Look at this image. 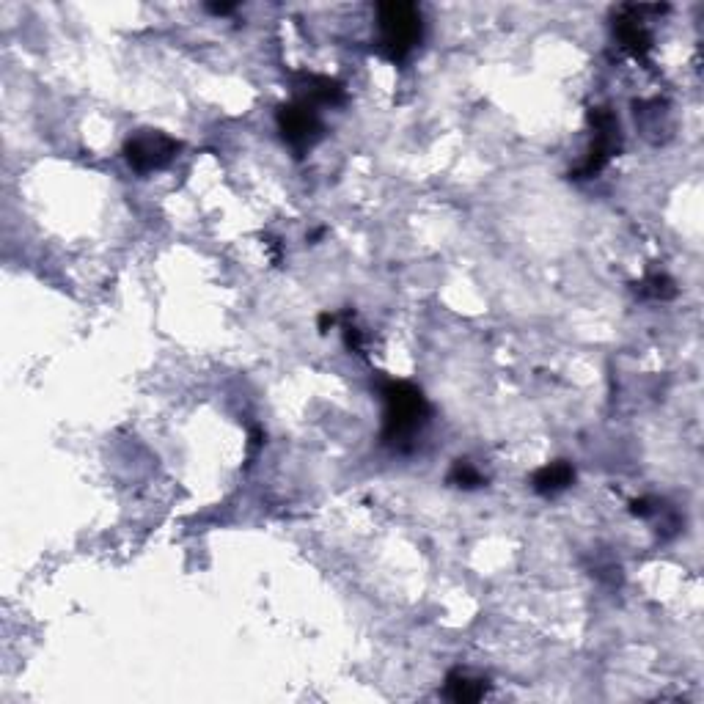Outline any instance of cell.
Returning <instances> with one entry per match:
<instances>
[{
	"instance_id": "6da1fadb",
	"label": "cell",
	"mask_w": 704,
	"mask_h": 704,
	"mask_svg": "<svg viewBox=\"0 0 704 704\" xmlns=\"http://www.w3.org/2000/svg\"><path fill=\"white\" fill-rule=\"evenodd\" d=\"M380 396L385 402L383 413V443L396 451H410L416 443V435L427 427L429 421V402L407 380H385L380 385Z\"/></svg>"
},
{
	"instance_id": "7a4b0ae2",
	"label": "cell",
	"mask_w": 704,
	"mask_h": 704,
	"mask_svg": "<svg viewBox=\"0 0 704 704\" xmlns=\"http://www.w3.org/2000/svg\"><path fill=\"white\" fill-rule=\"evenodd\" d=\"M424 39V20L416 3H402V0H388L377 6V50L402 64Z\"/></svg>"
},
{
	"instance_id": "3957f363",
	"label": "cell",
	"mask_w": 704,
	"mask_h": 704,
	"mask_svg": "<svg viewBox=\"0 0 704 704\" xmlns=\"http://www.w3.org/2000/svg\"><path fill=\"white\" fill-rule=\"evenodd\" d=\"M179 149H182V143L171 138L168 132L138 130L124 141L121 152L135 174H152V171H163L174 163Z\"/></svg>"
},
{
	"instance_id": "277c9868",
	"label": "cell",
	"mask_w": 704,
	"mask_h": 704,
	"mask_svg": "<svg viewBox=\"0 0 704 704\" xmlns=\"http://www.w3.org/2000/svg\"><path fill=\"white\" fill-rule=\"evenodd\" d=\"M589 124H592V146L583 157V163L575 168L578 179H592L600 174L622 149V132H619V119L614 110L594 108L589 113Z\"/></svg>"
},
{
	"instance_id": "5b68a950",
	"label": "cell",
	"mask_w": 704,
	"mask_h": 704,
	"mask_svg": "<svg viewBox=\"0 0 704 704\" xmlns=\"http://www.w3.org/2000/svg\"><path fill=\"white\" fill-rule=\"evenodd\" d=\"M275 124L278 132L295 152H306L314 143L322 138V119H319L317 105H311L308 99H292L278 108L275 113Z\"/></svg>"
},
{
	"instance_id": "8992f818",
	"label": "cell",
	"mask_w": 704,
	"mask_h": 704,
	"mask_svg": "<svg viewBox=\"0 0 704 704\" xmlns=\"http://www.w3.org/2000/svg\"><path fill=\"white\" fill-rule=\"evenodd\" d=\"M644 14L647 6H622L614 20L616 39L633 58H647L652 50V33L644 25Z\"/></svg>"
},
{
	"instance_id": "52a82bcc",
	"label": "cell",
	"mask_w": 704,
	"mask_h": 704,
	"mask_svg": "<svg viewBox=\"0 0 704 704\" xmlns=\"http://www.w3.org/2000/svg\"><path fill=\"white\" fill-rule=\"evenodd\" d=\"M297 88H300V99H308L311 105H344L347 102V91L341 86L339 80L325 75H297Z\"/></svg>"
},
{
	"instance_id": "ba28073f",
	"label": "cell",
	"mask_w": 704,
	"mask_h": 704,
	"mask_svg": "<svg viewBox=\"0 0 704 704\" xmlns=\"http://www.w3.org/2000/svg\"><path fill=\"white\" fill-rule=\"evenodd\" d=\"M572 482H575V468H572L567 460H556L534 471V476H531V490L537 495L550 498V495L564 493L567 487H572Z\"/></svg>"
},
{
	"instance_id": "9c48e42d",
	"label": "cell",
	"mask_w": 704,
	"mask_h": 704,
	"mask_svg": "<svg viewBox=\"0 0 704 704\" xmlns=\"http://www.w3.org/2000/svg\"><path fill=\"white\" fill-rule=\"evenodd\" d=\"M443 693L449 696L451 702H457V704L479 702L484 693H487V680L473 677L471 671L454 669L449 671V677H446V688H443Z\"/></svg>"
},
{
	"instance_id": "30bf717a",
	"label": "cell",
	"mask_w": 704,
	"mask_h": 704,
	"mask_svg": "<svg viewBox=\"0 0 704 704\" xmlns=\"http://www.w3.org/2000/svg\"><path fill=\"white\" fill-rule=\"evenodd\" d=\"M446 482H449L451 487H460V490H479V487L487 484V476H484L473 462L454 460L449 476H446Z\"/></svg>"
},
{
	"instance_id": "8fae6325",
	"label": "cell",
	"mask_w": 704,
	"mask_h": 704,
	"mask_svg": "<svg viewBox=\"0 0 704 704\" xmlns=\"http://www.w3.org/2000/svg\"><path fill=\"white\" fill-rule=\"evenodd\" d=\"M636 292L649 300H671L677 295V286L666 273H649L647 278H641L636 284Z\"/></svg>"
},
{
	"instance_id": "7c38bea8",
	"label": "cell",
	"mask_w": 704,
	"mask_h": 704,
	"mask_svg": "<svg viewBox=\"0 0 704 704\" xmlns=\"http://www.w3.org/2000/svg\"><path fill=\"white\" fill-rule=\"evenodd\" d=\"M630 512L636 517H655L660 512V504L655 498H636L630 501Z\"/></svg>"
},
{
	"instance_id": "4fadbf2b",
	"label": "cell",
	"mask_w": 704,
	"mask_h": 704,
	"mask_svg": "<svg viewBox=\"0 0 704 704\" xmlns=\"http://www.w3.org/2000/svg\"><path fill=\"white\" fill-rule=\"evenodd\" d=\"M234 9H237L234 3H209L207 6L209 14H218V17H226V14H231Z\"/></svg>"
}]
</instances>
